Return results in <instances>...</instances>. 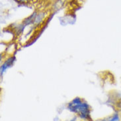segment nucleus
<instances>
[{"label": "nucleus", "mask_w": 121, "mask_h": 121, "mask_svg": "<svg viewBox=\"0 0 121 121\" xmlns=\"http://www.w3.org/2000/svg\"><path fill=\"white\" fill-rule=\"evenodd\" d=\"M121 115L118 112H114L107 117H105L100 121H121Z\"/></svg>", "instance_id": "f03ea898"}, {"label": "nucleus", "mask_w": 121, "mask_h": 121, "mask_svg": "<svg viewBox=\"0 0 121 121\" xmlns=\"http://www.w3.org/2000/svg\"><path fill=\"white\" fill-rule=\"evenodd\" d=\"M18 1H21V2H23V1H26V0H18Z\"/></svg>", "instance_id": "20e7f679"}, {"label": "nucleus", "mask_w": 121, "mask_h": 121, "mask_svg": "<svg viewBox=\"0 0 121 121\" xmlns=\"http://www.w3.org/2000/svg\"><path fill=\"white\" fill-rule=\"evenodd\" d=\"M14 60H15V58L11 57V58H9L8 60H6V61L5 62L4 64L1 66V75L3 73H5V71L8 68L10 67V66L12 65L13 64V62H14Z\"/></svg>", "instance_id": "7ed1b4c3"}, {"label": "nucleus", "mask_w": 121, "mask_h": 121, "mask_svg": "<svg viewBox=\"0 0 121 121\" xmlns=\"http://www.w3.org/2000/svg\"><path fill=\"white\" fill-rule=\"evenodd\" d=\"M67 109L71 112L77 115L82 120L90 121L91 117V106L85 100L77 97L69 102L67 104Z\"/></svg>", "instance_id": "f257e3e1"}, {"label": "nucleus", "mask_w": 121, "mask_h": 121, "mask_svg": "<svg viewBox=\"0 0 121 121\" xmlns=\"http://www.w3.org/2000/svg\"><path fill=\"white\" fill-rule=\"evenodd\" d=\"M120 114H121V113H120Z\"/></svg>", "instance_id": "39448f33"}]
</instances>
